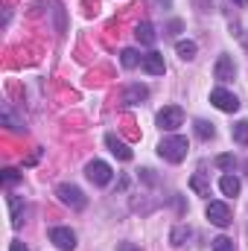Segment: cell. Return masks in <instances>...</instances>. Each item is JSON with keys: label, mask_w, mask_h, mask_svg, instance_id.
Masks as SVG:
<instances>
[{"label": "cell", "mask_w": 248, "mask_h": 251, "mask_svg": "<svg viewBox=\"0 0 248 251\" xmlns=\"http://www.w3.org/2000/svg\"><path fill=\"white\" fill-rule=\"evenodd\" d=\"M187 149H190V143H187V137H181V134H170V137H164L158 143V155L164 161H170V164H181L187 158Z\"/></svg>", "instance_id": "cell-1"}, {"label": "cell", "mask_w": 248, "mask_h": 251, "mask_svg": "<svg viewBox=\"0 0 248 251\" xmlns=\"http://www.w3.org/2000/svg\"><path fill=\"white\" fill-rule=\"evenodd\" d=\"M56 193H59V201L67 204V207H73V210H82V207L88 204V196L76 187V184H59Z\"/></svg>", "instance_id": "cell-2"}, {"label": "cell", "mask_w": 248, "mask_h": 251, "mask_svg": "<svg viewBox=\"0 0 248 251\" xmlns=\"http://www.w3.org/2000/svg\"><path fill=\"white\" fill-rule=\"evenodd\" d=\"M210 102H213L219 111H225V114L240 111V100H237L231 91H225V88H213V91H210Z\"/></svg>", "instance_id": "cell-3"}, {"label": "cell", "mask_w": 248, "mask_h": 251, "mask_svg": "<svg viewBox=\"0 0 248 251\" xmlns=\"http://www.w3.org/2000/svg\"><path fill=\"white\" fill-rule=\"evenodd\" d=\"M181 123H184V111H181L178 105H167V108L158 111V126H161L164 131H175Z\"/></svg>", "instance_id": "cell-4"}, {"label": "cell", "mask_w": 248, "mask_h": 251, "mask_svg": "<svg viewBox=\"0 0 248 251\" xmlns=\"http://www.w3.org/2000/svg\"><path fill=\"white\" fill-rule=\"evenodd\" d=\"M207 219H210L216 228H228V225L234 222L231 207H228L225 201H210V204H207Z\"/></svg>", "instance_id": "cell-5"}, {"label": "cell", "mask_w": 248, "mask_h": 251, "mask_svg": "<svg viewBox=\"0 0 248 251\" xmlns=\"http://www.w3.org/2000/svg\"><path fill=\"white\" fill-rule=\"evenodd\" d=\"M85 173H88V178H91L94 184H99V187H105V184L111 181V176H114V170H111L105 161H91V164L85 167Z\"/></svg>", "instance_id": "cell-6"}, {"label": "cell", "mask_w": 248, "mask_h": 251, "mask_svg": "<svg viewBox=\"0 0 248 251\" xmlns=\"http://www.w3.org/2000/svg\"><path fill=\"white\" fill-rule=\"evenodd\" d=\"M50 243H56L59 251H73L76 249V234L70 228H53L50 231Z\"/></svg>", "instance_id": "cell-7"}, {"label": "cell", "mask_w": 248, "mask_h": 251, "mask_svg": "<svg viewBox=\"0 0 248 251\" xmlns=\"http://www.w3.org/2000/svg\"><path fill=\"white\" fill-rule=\"evenodd\" d=\"M213 76L219 79V82H231L234 76H237V64L231 56H219L216 59V67H213Z\"/></svg>", "instance_id": "cell-8"}, {"label": "cell", "mask_w": 248, "mask_h": 251, "mask_svg": "<svg viewBox=\"0 0 248 251\" xmlns=\"http://www.w3.org/2000/svg\"><path fill=\"white\" fill-rule=\"evenodd\" d=\"M143 70L149 73V76H164V70H167V64H164V56L161 53H149V56H143Z\"/></svg>", "instance_id": "cell-9"}, {"label": "cell", "mask_w": 248, "mask_h": 251, "mask_svg": "<svg viewBox=\"0 0 248 251\" xmlns=\"http://www.w3.org/2000/svg\"><path fill=\"white\" fill-rule=\"evenodd\" d=\"M105 143H108V149H111V152H114L120 161H131V158H134V152L125 146V143L120 140V137H117V134H108V137H105Z\"/></svg>", "instance_id": "cell-10"}, {"label": "cell", "mask_w": 248, "mask_h": 251, "mask_svg": "<svg viewBox=\"0 0 248 251\" xmlns=\"http://www.w3.org/2000/svg\"><path fill=\"white\" fill-rule=\"evenodd\" d=\"M149 97V88L146 85H128L123 91V102H128V105H137L140 100H146Z\"/></svg>", "instance_id": "cell-11"}, {"label": "cell", "mask_w": 248, "mask_h": 251, "mask_svg": "<svg viewBox=\"0 0 248 251\" xmlns=\"http://www.w3.org/2000/svg\"><path fill=\"white\" fill-rule=\"evenodd\" d=\"M134 35H137V41H140V44H146V47H152V44H155V26H152L149 21H143V24H137V29H134Z\"/></svg>", "instance_id": "cell-12"}, {"label": "cell", "mask_w": 248, "mask_h": 251, "mask_svg": "<svg viewBox=\"0 0 248 251\" xmlns=\"http://www.w3.org/2000/svg\"><path fill=\"white\" fill-rule=\"evenodd\" d=\"M190 187H193L196 196H210V181H207V176H204V173H193Z\"/></svg>", "instance_id": "cell-13"}, {"label": "cell", "mask_w": 248, "mask_h": 251, "mask_svg": "<svg viewBox=\"0 0 248 251\" xmlns=\"http://www.w3.org/2000/svg\"><path fill=\"white\" fill-rule=\"evenodd\" d=\"M219 190H222L225 196H237V193H240V178H237V176H222V178H219Z\"/></svg>", "instance_id": "cell-14"}, {"label": "cell", "mask_w": 248, "mask_h": 251, "mask_svg": "<svg viewBox=\"0 0 248 251\" xmlns=\"http://www.w3.org/2000/svg\"><path fill=\"white\" fill-rule=\"evenodd\" d=\"M196 134L201 137V140H213L216 137V128H213V123H207V120H196Z\"/></svg>", "instance_id": "cell-15"}, {"label": "cell", "mask_w": 248, "mask_h": 251, "mask_svg": "<svg viewBox=\"0 0 248 251\" xmlns=\"http://www.w3.org/2000/svg\"><path fill=\"white\" fill-rule=\"evenodd\" d=\"M196 50H198V47H196V41H178V44H175V53H178L184 62L196 59Z\"/></svg>", "instance_id": "cell-16"}, {"label": "cell", "mask_w": 248, "mask_h": 251, "mask_svg": "<svg viewBox=\"0 0 248 251\" xmlns=\"http://www.w3.org/2000/svg\"><path fill=\"white\" fill-rule=\"evenodd\" d=\"M231 134H234V140H237L240 146H248V120H240V123H234Z\"/></svg>", "instance_id": "cell-17"}, {"label": "cell", "mask_w": 248, "mask_h": 251, "mask_svg": "<svg viewBox=\"0 0 248 251\" xmlns=\"http://www.w3.org/2000/svg\"><path fill=\"white\" fill-rule=\"evenodd\" d=\"M120 62H123V67H137V64H143V59L137 56V50L125 47L123 53H120Z\"/></svg>", "instance_id": "cell-18"}, {"label": "cell", "mask_w": 248, "mask_h": 251, "mask_svg": "<svg viewBox=\"0 0 248 251\" xmlns=\"http://www.w3.org/2000/svg\"><path fill=\"white\" fill-rule=\"evenodd\" d=\"M184 240H190V228H187V225H178V228L170 234V243L178 249V246H184Z\"/></svg>", "instance_id": "cell-19"}, {"label": "cell", "mask_w": 248, "mask_h": 251, "mask_svg": "<svg viewBox=\"0 0 248 251\" xmlns=\"http://www.w3.org/2000/svg\"><path fill=\"white\" fill-rule=\"evenodd\" d=\"M9 207H12V225L18 228V225L24 222V210H21V201H18L15 196H9Z\"/></svg>", "instance_id": "cell-20"}, {"label": "cell", "mask_w": 248, "mask_h": 251, "mask_svg": "<svg viewBox=\"0 0 248 251\" xmlns=\"http://www.w3.org/2000/svg\"><path fill=\"white\" fill-rule=\"evenodd\" d=\"M213 251H237V249H234V240L231 237H216L213 240Z\"/></svg>", "instance_id": "cell-21"}, {"label": "cell", "mask_w": 248, "mask_h": 251, "mask_svg": "<svg viewBox=\"0 0 248 251\" xmlns=\"http://www.w3.org/2000/svg\"><path fill=\"white\" fill-rule=\"evenodd\" d=\"M18 181H21V173H18V170H12V167H6V170H3V184H6V187H12V184H18Z\"/></svg>", "instance_id": "cell-22"}, {"label": "cell", "mask_w": 248, "mask_h": 251, "mask_svg": "<svg viewBox=\"0 0 248 251\" xmlns=\"http://www.w3.org/2000/svg\"><path fill=\"white\" fill-rule=\"evenodd\" d=\"M3 123L9 126V128H12V131H21V128H24V126L18 123V120H15V117H12V114H9V111H3Z\"/></svg>", "instance_id": "cell-23"}, {"label": "cell", "mask_w": 248, "mask_h": 251, "mask_svg": "<svg viewBox=\"0 0 248 251\" xmlns=\"http://www.w3.org/2000/svg\"><path fill=\"white\" fill-rule=\"evenodd\" d=\"M216 167H222V170L234 167V155H219V158H216Z\"/></svg>", "instance_id": "cell-24"}, {"label": "cell", "mask_w": 248, "mask_h": 251, "mask_svg": "<svg viewBox=\"0 0 248 251\" xmlns=\"http://www.w3.org/2000/svg\"><path fill=\"white\" fill-rule=\"evenodd\" d=\"M117 251H143V249H140V246H134V243H120Z\"/></svg>", "instance_id": "cell-25"}, {"label": "cell", "mask_w": 248, "mask_h": 251, "mask_svg": "<svg viewBox=\"0 0 248 251\" xmlns=\"http://www.w3.org/2000/svg\"><path fill=\"white\" fill-rule=\"evenodd\" d=\"M9 251H26V246H24V243H18V240H12V246H9Z\"/></svg>", "instance_id": "cell-26"}, {"label": "cell", "mask_w": 248, "mask_h": 251, "mask_svg": "<svg viewBox=\"0 0 248 251\" xmlns=\"http://www.w3.org/2000/svg\"><path fill=\"white\" fill-rule=\"evenodd\" d=\"M234 3H237V6H246L248 0H234Z\"/></svg>", "instance_id": "cell-27"}, {"label": "cell", "mask_w": 248, "mask_h": 251, "mask_svg": "<svg viewBox=\"0 0 248 251\" xmlns=\"http://www.w3.org/2000/svg\"><path fill=\"white\" fill-rule=\"evenodd\" d=\"M246 47H248V35H246Z\"/></svg>", "instance_id": "cell-28"}]
</instances>
